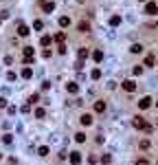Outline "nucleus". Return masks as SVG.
I'll list each match as a JSON object with an SVG mask.
<instances>
[{
	"label": "nucleus",
	"mask_w": 158,
	"mask_h": 165,
	"mask_svg": "<svg viewBox=\"0 0 158 165\" xmlns=\"http://www.w3.org/2000/svg\"><path fill=\"white\" fill-rule=\"evenodd\" d=\"M132 126H134V128H136V130H145V128H147V126H149V123H147V121H145V117H140V115H136V117H134V119H132Z\"/></svg>",
	"instance_id": "1"
},
{
	"label": "nucleus",
	"mask_w": 158,
	"mask_h": 165,
	"mask_svg": "<svg viewBox=\"0 0 158 165\" xmlns=\"http://www.w3.org/2000/svg\"><path fill=\"white\" fill-rule=\"evenodd\" d=\"M22 55H24V64H31L33 57H35V51H33V46H24Z\"/></svg>",
	"instance_id": "2"
},
{
	"label": "nucleus",
	"mask_w": 158,
	"mask_h": 165,
	"mask_svg": "<svg viewBox=\"0 0 158 165\" xmlns=\"http://www.w3.org/2000/svg\"><path fill=\"white\" fill-rule=\"evenodd\" d=\"M40 7H42V11H46V13H53L55 11V2L53 0H40Z\"/></svg>",
	"instance_id": "3"
},
{
	"label": "nucleus",
	"mask_w": 158,
	"mask_h": 165,
	"mask_svg": "<svg viewBox=\"0 0 158 165\" xmlns=\"http://www.w3.org/2000/svg\"><path fill=\"white\" fill-rule=\"evenodd\" d=\"M79 123H81V126H92V115H90V112H83L81 117H79Z\"/></svg>",
	"instance_id": "4"
},
{
	"label": "nucleus",
	"mask_w": 158,
	"mask_h": 165,
	"mask_svg": "<svg viewBox=\"0 0 158 165\" xmlns=\"http://www.w3.org/2000/svg\"><path fill=\"white\" fill-rule=\"evenodd\" d=\"M121 88L125 90V93H134V90H136V84H134L132 79H125V82L121 84Z\"/></svg>",
	"instance_id": "5"
},
{
	"label": "nucleus",
	"mask_w": 158,
	"mask_h": 165,
	"mask_svg": "<svg viewBox=\"0 0 158 165\" xmlns=\"http://www.w3.org/2000/svg\"><path fill=\"white\" fill-rule=\"evenodd\" d=\"M105 108H108V106H105L103 99H97V101H94V112H97V115H103Z\"/></svg>",
	"instance_id": "6"
},
{
	"label": "nucleus",
	"mask_w": 158,
	"mask_h": 165,
	"mask_svg": "<svg viewBox=\"0 0 158 165\" xmlns=\"http://www.w3.org/2000/svg\"><path fill=\"white\" fill-rule=\"evenodd\" d=\"M70 165H81V152H70Z\"/></svg>",
	"instance_id": "7"
},
{
	"label": "nucleus",
	"mask_w": 158,
	"mask_h": 165,
	"mask_svg": "<svg viewBox=\"0 0 158 165\" xmlns=\"http://www.w3.org/2000/svg\"><path fill=\"white\" fill-rule=\"evenodd\" d=\"M29 27H26V24H22V22H20V24H18V35H22V38H26V35H29Z\"/></svg>",
	"instance_id": "8"
},
{
	"label": "nucleus",
	"mask_w": 158,
	"mask_h": 165,
	"mask_svg": "<svg viewBox=\"0 0 158 165\" xmlns=\"http://www.w3.org/2000/svg\"><path fill=\"white\" fill-rule=\"evenodd\" d=\"M66 90H68L70 95H77L79 93V86H77L75 82H68V84H66Z\"/></svg>",
	"instance_id": "9"
},
{
	"label": "nucleus",
	"mask_w": 158,
	"mask_h": 165,
	"mask_svg": "<svg viewBox=\"0 0 158 165\" xmlns=\"http://www.w3.org/2000/svg\"><path fill=\"white\" fill-rule=\"evenodd\" d=\"M149 106H151V97H143V99L138 101V108H140V110H145V108H149Z\"/></svg>",
	"instance_id": "10"
},
{
	"label": "nucleus",
	"mask_w": 158,
	"mask_h": 165,
	"mask_svg": "<svg viewBox=\"0 0 158 165\" xmlns=\"http://www.w3.org/2000/svg\"><path fill=\"white\" fill-rule=\"evenodd\" d=\"M77 29L81 31V33H88V31H90V22H86V20H81V22H79V24H77Z\"/></svg>",
	"instance_id": "11"
},
{
	"label": "nucleus",
	"mask_w": 158,
	"mask_h": 165,
	"mask_svg": "<svg viewBox=\"0 0 158 165\" xmlns=\"http://www.w3.org/2000/svg\"><path fill=\"white\" fill-rule=\"evenodd\" d=\"M33 77V68L31 66H24L22 68V79H31Z\"/></svg>",
	"instance_id": "12"
},
{
	"label": "nucleus",
	"mask_w": 158,
	"mask_h": 165,
	"mask_svg": "<svg viewBox=\"0 0 158 165\" xmlns=\"http://www.w3.org/2000/svg\"><path fill=\"white\" fill-rule=\"evenodd\" d=\"M158 11V4L156 2H147L145 4V13H156Z\"/></svg>",
	"instance_id": "13"
},
{
	"label": "nucleus",
	"mask_w": 158,
	"mask_h": 165,
	"mask_svg": "<svg viewBox=\"0 0 158 165\" xmlns=\"http://www.w3.org/2000/svg\"><path fill=\"white\" fill-rule=\"evenodd\" d=\"M68 24H70V18H68V15H61V18H59V27H61V29H66Z\"/></svg>",
	"instance_id": "14"
},
{
	"label": "nucleus",
	"mask_w": 158,
	"mask_h": 165,
	"mask_svg": "<svg viewBox=\"0 0 158 165\" xmlns=\"http://www.w3.org/2000/svg\"><path fill=\"white\" fill-rule=\"evenodd\" d=\"M92 57H94V62H97V64H99V62H103V51H94V53H92Z\"/></svg>",
	"instance_id": "15"
},
{
	"label": "nucleus",
	"mask_w": 158,
	"mask_h": 165,
	"mask_svg": "<svg viewBox=\"0 0 158 165\" xmlns=\"http://www.w3.org/2000/svg\"><path fill=\"white\" fill-rule=\"evenodd\" d=\"M48 152H50L48 145H40V147H37V154H40V156H48Z\"/></svg>",
	"instance_id": "16"
},
{
	"label": "nucleus",
	"mask_w": 158,
	"mask_h": 165,
	"mask_svg": "<svg viewBox=\"0 0 158 165\" xmlns=\"http://www.w3.org/2000/svg\"><path fill=\"white\" fill-rule=\"evenodd\" d=\"M118 24H121V15H112V18H110V27H118Z\"/></svg>",
	"instance_id": "17"
},
{
	"label": "nucleus",
	"mask_w": 158,
	"mask_h": 165,
	"mask_svg": "<svg viewBox=\"0 0 158 165\" xmlns=\"http://www.w3.org/2000/svg\"><path fill=\"white\" fill-rule=\"evenodd\" d=\"M37 101H40V95H37V93H33L31 97L26 99V104H29V106H33V104H37Z\"/></svg>",
	"instance_id": "18"
},
{
	"label": "nucleus",
	"mask_w": 158,
	"mask_h": 165,
	"mask_svg": "<svg viewBox=\"0 0 158 165\" xmlns=\"http://www.w3.org/2000/svg\"><path fill=\"white\" fill-rule=\"evenodd\" d=\"M129 51H132V53H143V44H132V46H129Z\"/></svg>",
	"instance_id": "19"
},
{
	"label": "nucleus",
	"mask_w": 158,
	"mask_h": 165,
	"mask_svg": "<svg viewBox=\"0 0 158 165\" xmlns=\"http://www.w3.org/2000/svg\"><path fill=\"white\" fill-rule=\"evenodd\" d=\"M75 141H77V143H86V134H83V132H77V134H75Z\"/></svg>",
	"instance_id": "20"
},
{
	"label": "nucleus",
	"mask_w": 158,
	"mask_h": 165,
	"mask_svg": "<svg viewBox=\"0 0 158 165\" xmlns=\"http://www.w3.org/2000/svg\"><path fill=\"white\" fill-rule=\"evenodd\" d=\"M149 139H143V141H140V143H138V147H140V150H149Z\"/></svg>",
	"instance_id": "21"
},
{
	"label": "nucleus",
	"mask_w": 158,
	"mask_h": 165,
	"mask_svg": "<svg viewBox=\"0 0 158 165\" xmlns=\"http://www.w3.org/2000/svg\"><path fill=\"white\" fill-rule=\"evenodd\" d=\"M50 40H53L50 35H42V40H40V44H42V46H48V44H50Z\"/></svg>",
	"instance_id": "22"
},
{
	"label": "nucleus",
	"mask_w": 158,
	"mask_h": 165,
	"mask_svg": "<svg viewBox=\"0 0 158 165\" xmlns=\"http://www.w3.org/2000/svg\"><path fill=\"white\" fill-rule=\"evenodd\" d=\"M90 77H92V79H101V68H92Z\"/></svg>",
	"instance_id": "23"
},
{
	"label": "nucleus",
	"mask_w": 158,
	"mask_h": 165,
	"mask_svg": "<svg viewBox=\"0 0 158 165\" xmlns=\"http://www.w3.org/2000/svg\"><path fill=\"white\" fill-rule=\"evenodd\" d=\"M99 161L103 163V165H110V163H112V156H110V154H103V156L99 158Z\"/></svg>",
	"instance_id": "24"
},
{
	"label": "nucleus",
	"mask_w": 158,
	"mask_h": 165,
	"mask_svg": "<svg viewBox=\"0 0 158 165\" xmlns=\"http://www.w3.org/2000/svg\"><path fill=\"white\" fill-rule=\"evenodd\" d=\"M154 62H156L154 55H147V57H145V66H154Z\"/></svg>",
	"instance_id": "25"
},
{
	"label": "nucleus",
	"mask_w": 158,
	"mask_h": 165,
	"mask_svg": "<svg viewBox=\"0 0 158 165\" xmlns=\"http://www.w3.org/2000/svg\"><path fill=\"white\" fill-rule=\"evenodd\" d=\"M35 117H37V119H44V117H46V110H44V108H37V110H35Z\"/></svg>",
	"instance_id": "26"
},
{
	"label": "nucleus",
	"mask_w": 158,
	"mask_h": 165,
	"mask_svg": "<svg viewBox=\"0 0 158 165\" xmlns=\"http://www.w3.org/2000/svg\"><path fill=\"white\" fill-rule=\"evenodd\" d=\"M86 57H88V49H79V60L83 62Z\"/></svg>",
	"instance_id": "27"
},
{
	"label": "nucleus",
	"mask_w": 158,
	"mask_h": 165,
	"mask_svg": "<svg viewBox=\"0 0 158 165\" xmlns=\"http://www.w3.org/2000/svg\"><path fill=\"white\" fill-rule=\"evenodd\" d=\"M2 141H4L7 145H11V143H13V134H4V136H2Z\"/></svg>",
	"instance_id": "28"
},
{
	"label": "nucleus",
	"mask_w": 158,
	"mask_h": 165,
	"mask_svg": "<svg viewBox=\"0 0 158 165\" xmlns=\"http://www.w3.org/2000/svg\"><path fill=\"white\" fill-rule=\"evenodd\" d=\"M42 27H44V22H42V20H35V22H33V29H35V31H40Z\"/></svg>",
	"instance_id": "29"
},
{
	"label": "nucleus",
	"mask_w": 158,
	"mask_h": 165,
	"mask_svg": "<svg viewBox=\"0 0 158 165\" xmlns=\"http://www.w3.org/2000/svg\"><path fill=\"white\" fill-rule=\"evenodd\" d=\"M55 40H57L59 44H64V40H66V33H57V35H55Z\"/></svg>",
	"instance_id": "30"
},
{
	"label": "nucleus",
	"mask_w": 158,
	"mask_h": 165,
	"mask_svg": "<svg viewBox=\"0 0 158 165\" xmlns=\"http://www.w3.org/2000/svg\"><path fill=\"white\" fill-rule=\"evenodd\" d=\"M134 165H149V161H147V158H136Z\"/></svg>",
	"instance_id": "31"
},
{
	"label": "nucleus",
	"mask_w": 158,
	"mask_h": 165,
	"mask_svg": "<svg viewBox=\"0 0 158 165\" xmlns=\"http://www.w3.org/2000/svg\"><path fill=\"white\" fill-rule=\"evenodd\" d=\"M132 73H134V75H143V66H134Z\"/></svg>",
	"instance_id": "32"
},
{
	"label": "nucleus",
	"mask_w": 158,
	"mask_h": 165,
	"mask_svg": "<svg viewBox=\"0 0 158 165\" xmlns=\"http://www.w3.org/2000/svg\"><path fill=\"white\" fill-rule=\"evenodd\" d=\"M7 79H9V82H15V73L9 71V73H7Z\"/></svg>",
	"instance_id": "33"
},
{
	"label": "nucleus",
	"mask_w": 158,
	"mask_h": 165,
	"mask_svg": "<svg viewBox=\"0 0 158 165\" xmlns=\"http://www.w3.org/2000/svg\"><path fill=\"white\" fill-rule=\"evenodd\" d=\"M22 112H24V115H29V112H31V106L24 104V106H22Z\"/></svg>",
	"instance_id": "34"
},
{
	"label": "nucleus",
	"mask_w": 158,
	"mask_h": 165,
	"mask_svg": "<svg viewBox=\"0 0 158 165\" xmlns=\"http://www.w3.org/2000/svg\"><path fill=\"white\" fill-rule=\"evenodd\" d=\"M7 112H9V115H15L18 110H15V106H9V108H7Z\"/></svg>",
	"instance_id": "35"
},
{
	"label": "nucleus",
	"mask_w": 158,
	"mask_h": 165,
	"mask_svg": "<svg viewBox=\"0 0 158 165\" xmlns=\"http://www.w3.org/2000/svg\"><path fill=\"white\" fill-rule=\"evenodd\" d=\"M0 108H9V106H7V99H4V97H0Z\"/></svg>",
	"instance_id": "36"
},
{
	"label": "nucleus",
	"mask_w": 158,
	"mask_h": 165,
	"mask_svg": "<svg viewBox=\"0 0 158 165\" xmlns=\"http://www.w3.org/2000/svg\"><path fill=\"white\" fill-rule=\"evenodd\" d=\"M0 161H2V154H0Z\"/></svg>",
	"instance_id": "37"
},
{
	"label": "nucleus",
	"mask_w": 158,
	"mask_h": 165,
	"mask_svg": "<svg viewBox=\"0 0 158 165\" xmlns=\"http://www.w3.org/2000/svg\"><path fill=\"white\" fill-rule=\"evenodd\" d=\"M140 2H145V0H140Z\"/></svg>",
	"instance_id": "38"
},
{
	"label": "nucleus",
	"mask_w": 158,
	"mask_h": 165,
	"mask_svg": "<svg viewBox=\"0 0 158 165\" xmlns=\"http://www.w3.org/2000/svg\"><path fill=\"white\" fill-rule=\"evenodd\" d=\"M0 22H2V18H0Z\"/></svg>",
	"instance_id": "39"
},
{
	"label": "nucleus",
	"mask_w": 158,
	"mask_h": 165,
	"mask_svg": "<svg viewBox=\"0 0 158 165\" xmlns=\"http://www.w3.org/2000/svg\"><path fill=\"white\" fill-rule=\"evenodd\" d=\"M156 106H158V101H156Z\"/></svg>",
	"instance_id": "40"
},
{
	"label": "nucleus",
	"mask_w": 158,
	"mask_h": 165,
	"mask_svg": "<svg viewBox=\"0 0 158 165\" xmlns=\"http://www.w3.org/2000/svg\"><path fill=\"white\" fill-rule=\"evenodd\" d=\"M156 13H158V11H156Z\"/></svg>",
	"instance_id": "41"
}]
</instances>
